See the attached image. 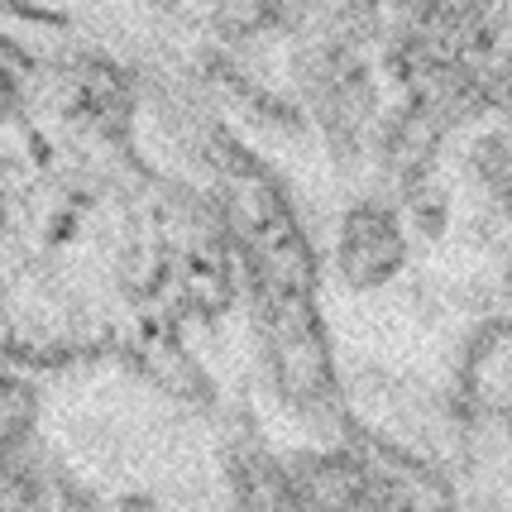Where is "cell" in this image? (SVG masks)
Here are the masks:
<instances>
[{"instance_id":"6da1fadb","label":"cell","mask_w":512,"mask_h":512,"mask_svg":"<svg viewBox=\"0 0 512 512\" xmlns=\"http://www.w3.org/2000/svg\"><path fill=\"white\" fill-rule=\"evenodd\" d=\"M402 259L398 225L383 211H355L340 240V268L350 283H383Z\"/></svg>"},{"instance_id":"7a4b0ae2","label":"cell","mask_w":512,"mask_h":512,"mask_svg":"<svg viewBox=\"0 0 512 512\" xmlns=\"http://www.w3.org/2000/svg\"><path fill=\"white\" fill-rule=\"evenodd\" d=\"M34 422V393L0 374V446H20Z\"/></svg>"},{"instance_id":"3957f363","label":"cell","mask_w":512,"mask_h":512,"mask_svg":"<svg viewBox=\"0 0 512 512\" xmlns=\"http://www.w3.org/2000/svg\"><path fill=\"white\" fill-rule=\"evenodd\" d=\"M120 512H158V508H154V503H144V498H130Z\"/></svg>"}]
</instances>
